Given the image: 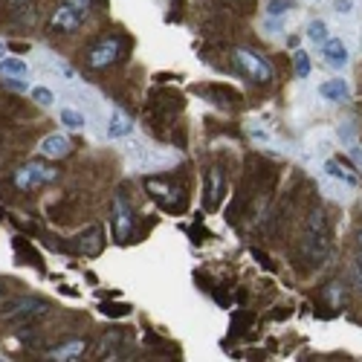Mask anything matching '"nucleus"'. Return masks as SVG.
Wrapping results in <instances>:
<instances>
[{
    "label": "nucleus",
    "instance_id": "nucleus-31",
    "mask_svg": "<svg viewBox=\"0 0 362 362\" xmlns=\"http://www.w3.org/2000/svg\"><path fill=\"white\" fill-rule=\"evenodd\" d=\"M333 12L342 15V17H351V15H354V0H336V3H333Z\"/></svg>",
    "mask_w": 362,
    "mask_h": 362
},
{
    "label": "nucleus",
    "instance_id": "nucleus-29",
    "mask_svg": "<svg viewBox=\"0 0 362 362\" xmlns=\"http://www.w3.org/2000/svg\"><path fill=\"white\" fill-rule=\"evenodd\" d=\"M287 9H290L287 0H269V3H267V15L269 17H281V15H287Z\"/></svg>",
    "mask_w": 362,
    "mask_h": 362
},
{
    "label": "nucleus",
    "instance_id": "nucleus-4",
    "mask_svg": "<svg viewBox=\"0 0 362 362\" xmlns=\"http://www.w3.org/2000/svg\"><path fill=\"white\" fill-rule=\"evenodd\" d=\"M145 189H148V194L154 197V200L159 203V209L166 212H183L186 209V191L174 186L171 180H162V177H151L148 183H145Z\"/></svg>",
    "mask_w": 362,
    "mask_h": 362
},
{
    "label": "nucleus",
    "instance_id": "nucleus-3",
    "mask_svg": "<svg viewBox=\"0 0 362 362\" xmlns=\"http://www.w3.org/2000/svg\"><path fill=\"white\" fill-rule=\"evenodd\" d=\"M232 61H235V70H238L241 76H246L249 81H255V84H269V81H273V67H269V61L261 56V52H255V49L238 47L232 52Z\"/></svg>",
    "mask_w": 362,
    "mask_h": 362
},
{
    "label": "nucleus",
    "instance_id": "nucleus-21",
    "mask_svg": "<svg viewBox=\"0 0 362 362\" xmlns=\"http://www.w3.org/2000/svg\"><path fill=\"white\" fill-rule=\"evenodd\" d=\"M324 299H328L331 310H339V307H345V301H348V290H345V284H342V281H331L328 287H324Z\"/></svg>",
    "mask_w": 362,
    "mask_h": 362
},
{
    "label": "nucleus",
    "instance_id": "nucleus-36",
    "mask_svg": "<svg viewBox=\"0 0 362 362\" xmlns=\"http://www.w3.org/2000/svg\"><path fill=\"white\" fill-rule=\"evenodd\" d=\"M356 241H359V252H362V232H359V235H356Z\"/></svg>",
    "mask_w": 362,
    "mask_h": 362
},
{
    "label": "nucleus",
    "instance_id": "nucleus-15",
    "mask_svg": "<svg viewBox=\"0 0 362 362\" xmlns=\"http://www.w3.org/2000/svg\"><path fill=\"white\" fill-rule=\"evenodd\" d=\"M87 351V342L84 339H67L61 342L58 348L47 351V359H56V362H72V359H81Z\"/></svg>",
    "mask_w": 362,
    "mask_h": 362
},
{
    "label": "nucleus",
    "instance_id": "nucleus-24",
    "mask_svg": "<svg viewBox=\"0 0 362 362\" xmlns=\"http://www.w3.org/2000/svg\"><path fill=\"white\" fill-rule=\"evenodd\" d=\"M0 72L3 76H26V64L21 58H3L0 61Z\"/></svg>",
    "mask_w": 362,
    "mask_h": 362
},
{
    "label": "nucleus",
    "instance_id": "nucleus-17",
    "mask_svg": "<svg viewBox=\"0 0 362 362\" xmlns=\"http://www.w3.org/2000/svg\"><path fill=\"white\" fill-rule=\"evenodd\" d=\"M131 342V333L128 331H107V336L102 339V345H99V356H111L116 359V354H122V345H128Z\"/></svg>",
    "mask_w": 362,
    "mask_h": 362
},
{
    "label": "nucleus",
    "instance_id": "nucleus-28",
    "mask_svg": "<svg viewBox=\"0 0 362 362\" xmlns=\"http://www.w3.org/2000/svg\"><path fill=\"white\" fill-rule=\"evenodd\" d=\"M102 313L104 316H128L131 313V304H122V301H116V304H102Z\"/></svg>",
    "mask_w": 362,
    "mask_h": 362
},
{
    "label": "nucleus",
    "instance_id": "nucleus-25",
    "mask_svg": "<svg viewBox=\"0 0 362 362\" xmlns=\"http://www.w3.org/2000/svg\"><path fill=\"white\" fill-rule=\"evenodd\" d=\"M307 38H310L313 44H324L328 41V26H324L322 21H310L307 24Z\"/></svg>",
    "mask_w": 362,
    "mask_h": 362
},
{
    "label": "nucleus",
    "instance_id": "nucleus-5",
    "mask_svg": "<svg viewBox=\"0 0 362 362\" xmlns=\"http://www.w3.org/2000/svg\"><path fill=\"white\" fill-rule=\"evenodd\" d=\"M61 96H64L72 107H79V111H81L90 122H99V119H102V99H99V96H96L90 87L70 81V84L61 90Z\"/></svg>",
    "mask_w": 362,
    "mask_h": 362
},
{
    "label": "nucleus",
    "instance_id": "nucleus-11",
    "mask_svg": "<svg viewBox=\"0 0 362 362\" xmlns=\"http://www.w3.org/2000/svg\"><path fill=\"white\" fill-rule=\"evenodd\" d=\"M104 235H102V226H90V229H84L81 235H76V241H72V252H81V255H87V258H93V255H99L102 252V246H104Z\"/></svg>",
    "mask_w": 362,
    "mask_h": 362
},
{
    "label": "nucleus",
    "instance_id": "nucleus-16",
    "mask_svg": "<svg viewBox=\"0 0 362 362\" xmlns=\"http://www.w3.org/2000/svg\"><path fill=\"white\" fill-rule=\"evenodd\" d=\"M221 194H223V171L221 168H209L206 171V209L214 212L221 206Z\"/></svg>",
    "mask_w": 362,
    "mask_h": 362
},
{
    "label": "nucleus",
    "instance_id": "nucleus-37",
    "mask_svg": "<svg viewBox=\"0 0 362 362\" xmlns=\"http://www.w3.org/2000/svg\"><path fill=\"white\" fill-rule=\"evenodd\" d=\"M310 3H319V0H310Z\"/></svg>",
    "mask_w": 362,
    "mask_h": 362
},
{
    "label": "nucleus",
    "instance_id": "nucleus-2",
    "mask_svg": "<svg viewBox=\"0 0 362 362\" xmlns=\"http://www.w3.org/2000/svg\"><path fill=\"white\" fill-rule=\"evenodd\" d=\"M125 49H128V38L125 35H107V38L96 41L87 49V67L90 70H107L125 58Z\"/></svg>",
    "mask_w": 362,
    "mask_h": 362
},
{
    "label": "nucleus",
    "instance_id": "nucleus-19",
    "mask_svg": "<svg viewBox=\"0 0 362 362\" xmlns=\"http://www.w3.org/2000/svg\"><path fill=\"white\" fill-rule=\"evenodd\" d=\"M324 177H331L333 183H342V186H348V189H354L359 183L356 174H351L345 162H339V159H328V162H324Z\"/></svg>",
    "mask_w": 362,
    "mask_h": 362
},
{
    "label": "nucleus",
    "instance_id": "nucleus-30",
    "mask_svg": "<svg viewBox=\"0 0 362 362\" xmlns=\"http://www.w3.org/2000/svg\"><path fill=\"white\" fill-rule=\"evenodd\" d=\"M32 99L38 102V104H52V102H56L52 90H47V87H35V90H32Z\"/></svg>",
    "mask_w": 362,
    "mask_h": 362
},
{
    "label": "nucleus",
    "instance_id": "nucleus-12",
    "mask_svg": "<svg viewBox=\"0 0 362 362\" xmlns=\"http://www.w3.org/2000/svg\"><path fill=\"white\" fill-rule=\"evenodd\" d=\"M38 64H41V70L52 72V76H58L64 84L76 81V70H72L61 56H56V52H38Z\"/></svg>",
    "mask_w": 362,
    "mask_h": 362
},
{
    "label": "nucleus",
    "instance_id": "nucleus-26",
    "mask_svg": "<svg viewBox=\"0 0 362 362\" xmlns=\"http://www.w3.org/2000/svg\"><path fill=\"white\" fill-rule=\"evenodd\" d=\"M293 64H296V76H299V79H307V76H310V58H307L304 49H296Z\"/></svg>",
    "mask_w": 362,
    "mask_h": 362
},
{
    "label": "nucleus",
    "instance_id": "nucleus-1",
    "mask_svg": "<svg viewBox=\"0 0 362 362\" xmlns=\"http://www.w3.org/2000/svg\"><path fill=\"white\" fill-rule=\"evenodd\" d=\"M301 255L307 264L322 267L324 261L331 258V229L328 221H324V212H310L301 232Z\"/></svg>",
    "mask_w": 362,
    "mask_h": 362
},
{
    "label": "nucleus",
    "instance_id": "nucleus-38",
    "mask_svg": "<svg viewBox=\"0 0 362 362\" xmlns=\"http://www.w3.org/2000/svg\"><path fill=\"white\" fill-rule=\"evenodd\" d=\"M17 3H24V0H17Z\"/></svg>",
    "mask_w": 362,
    "mask_h": 362
},
{
    "label": "nucleus",
    "instance_id": "nucleus-33",
    "mask_svg": "<svg viewBox=\"0 0 362 362\" xmlns=\"http://www.w3.org/2000/svg\"><path fill=\"white\" fill-rule=\"evenodd\" d=\"M348 154H351V159L356 162V166H362V145H359V142H354V145H351Z\"/></svg>",
    "mask_w": 362,
    "mask_h": 362
},
{
    "label": "nucleus",
    "instance_id": "nucleus-32",
    "mask_svg": "<svg viewBox=\"0 0 362 362\" xmlns=\"http://www.w3.org/2000/svg\"><path fill=\"white\" fill-rule=\"evenodd\" d=\"M354 278H356V290L362 293V252H359V258H356V264H354Z\"/></svg>",
    "mask_w": 362,
    "mask_h": 362
},
{
    "label": "nucleus",
    "instance_id": "nucleus-35",
    "mask_svg": "<svg viewBox=\"0 0 362 362\" xmlns=\"http://www.w3.org/2000/svg\"><path fill=\"white\" fill-rule=\"evenodd\" d=\"M3 56H6V44L0 41V61H3Z\"/></svg>",
    "mask_w": 362,
    "mask_h": 362
},
{
    "label": "nucleus",
    "instance_id": "nucleus-8",
    "mask_svg": "<svg viewBox=\"0 0 362 362\" xmlns=\"http://www.w3.org/2000/svg\"><path fill=\"white\" fill-rule=\"evenodd\" d=\"M111 229L116 244H128L134 238V209L122 194H116L111 203Z\"/></svg>",
    "mask_w": 362,
    "mask_h": 362
},
{
    "label": "nucleus",
    "instance_id": "nucleus-18",
    "mask_svg": "<svg viewBox=\"0 0 362 362\" xmlns=\"http://www.w3.org/2000/svg\"><path fill=\"white\" fill-rule=\"evenodd\" d=\"M131 116L125 113V111H119V107H113L111 111V122H107V128H104V134H107V139H122V136H131Z\"/></svg>",
    "mask_w": 362,
    "mask_h": 362
},
{
    "label": "nucleus",
    "instance_id": "nucleus-14",
    "mask_svg": "<svg viewBox=\"0 0 362 362\" xmlns=\"http://www.w3.org/2000/svg\"><path fill=\"white\" fill-rule=\"evenodd\" d=\"M38 151H41V157H47V159H61V157H67V154L72 151V142H70V136H64V134H49V136L41 139Z\"/></svg>",
    "mask_w": 362,
    "mask_h": 362
},
{
    "label": "nucleus",
    "instance_id": "nucleus-6",
    "mask_svg": "<svg viewBox=\"0 0 362 362\" xmlns=\"http://www.w3.org/2000/svg\"><path fill=\"white\" fill-rule=\"evenodd\" d=\"M128 159L134 162L136 168H142V171H159V168H168L174 162L171 154L159 151V148H148V145L139 142V139H134L128 145Z\"/></svg>",
    "mask_w": 362,
    "mask_h": 362
},
{
    "label": "nucleus",
    "instance_id": "nucleus-13",
    "mask_svg": "<svg viewBox=\"0 0 362 362\" xmlns=\"http://www.w3.org/2000/svg\"><path fill=\"white\" fill-rule=\"evenodd\" d=\"M322 58H324V64L328 67H333V70H345L348 67V47H345V41H339V38H328L322 44Z\"/></svg>",
    "mask_w": 362,
    "mask_h": 362
},
{
    "label": "nucleus",
    "instance_id": "nucleus-10",
    "mask_svg": "<svg viewBox=\"0 0 362 362\" xmlns=\"http://www.w3.org/2000/svg\"><path fill=\"white\" fill-rule=\"evenodd\" d=\"M84 17H87V12L84 9H79V6H72L70 3V0H64V3L56 9V12H52V21H49V29L52 32H76L81 24H84Z\"/></svg>",
    "mask_w": 362,
    "mask_h": 362
},
{
    "label": "nucleus",
    "instance_id": "nucleus-27",
    "mask_svg": "<svg viewBox=\"0 0 362 362\" xmlns=\"http://www.w3.org/2000/svg\"><path fill=\"white\" fill-rule=\"evenodd\" d=\"M336 136H339V142L345 145V148H351L354 142H359V139H356V131H354V125H351V122H342L339 128H336Z\"/></svg>",
    "mask_w": 362,
    "mask_h": 362
},
{
    "label": "nucleus",
    "instance_id": "nucleus-20",
    "mask_svg": "<svg viewBox=\"0 0 362 362\" xmlns=\"http://www.w3.org/2000/svg\"><path fill=\"white\" fill-rule=\"evenodd\" d=\"M319 96H324L328 102H348L351 96V87L345 79H328L319 84Z\"/></svg>",
    "mask_w": 362,
    "mask_h": 362
},
{
    "label": "nucleus",
    "instance_id": "nucleus-34",
    "mask_svg": "<svg viewBox=\"0 0 362 362\" xmlns=\"http://www.w3.org/2000/svg\"><path fill=\"white\" fill-rule=\"evenodd\" d=\"M6 87H12V90H26V81H24V76H17V79H6Z\"/></svg>",
    "mask_w": 362,
    "mask_h": 362
},
{
    "label": "nucleus",
    "instance_id": "nucleus-9",
    "mask_svg": "<svg viewBox=\"0 0 362 362\" xmlns=\"http://www.w3.org/2000/svg\"><path fill=\"white\" fill-rule=\"evenodd\" d=\"M58 177V171L52 168V166H47V162H26L24 168H17L15 171V186L21 189V191H32V189H38V186H47V183H52V180Z\"/></svg>",
    "mask_w": 362,
    "mask_h": 362
},
{
    "label": "nucleus",
    "instance_id": "nucleus-23",
    "mask_svg": "<svg viewBox=\"0 0 362 362\" xmlns=\"http://www.w3.org/2000/svg\"><path fill=\"white\" fill-rule=\"evenodd\" d=\"M61 122L67 125V128H84L90 119L79 111V107H64V111H61Z\"/></svg>",
    "mask_w": 362,
    "mask_h": 362
},
{
    "label": "nucleus",
    "instance_id": "nucleus-7",
    "mask_svg": "<svg viewBox=\"0 0 362 362\" xmlns=\"http://www.w3.org/2000/svg\"><path fill=\"white\" fill-rule=\"evenodd\" d=\"M49 304L41 301V299H32V296H17V299H9L3 307H0V313L9 322H32L38 316H47Z\"/></svg>",
    "mask_w": 362,
    "mask_h": 362
},
{
    "label": "nucleus",
    "instance_id": "nucleus-22",
    "mask_svg": "<svg viewBox=\"0 0 362 362\" xmlns=\"http://www.w3.org/2000/svg\"><path fill=\"white\" fill-rule=\"evenodd\" d=\"M15 252H17V258H24V261H26V264H32V267H38V264H41L38 252H35V249L29 246V241H26V238H15Z\"/></svg>",
    "mask_w": 362,
    "mask_h": 362
}]
</instances>
